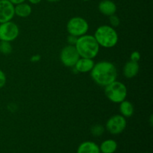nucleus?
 <instances>
[{"label":"nucleus","mask_w":153,"mask_h":153,"mask_svg":"<svg viewBox=\"0 0 153 153\" xmlns=\"http://www.w3.org/2000/svg\"><path fill=\"white\" fill-rule=\"evenodd\" d=\"M90 73L93 81L102 87L107 86L116 81L117 78L116 66L112 62L108 61L95 63Z\"/></svg>","instance_id":"1"},{"label":"nucleus","mask_w":153,"mask_h":153,"mask_svg":"<svg viewBox=\"0 0 153 153\" xmlns=\"http://www.w3.org/2000/svg\"><path fill=\"white\" fill-rule=\"evenodd\" d=\"M75 46L80 55V58L91 59H94L98 55L100 49V45L94 35L87 34L78 37Z\"/></svg>","instance_id":"2"},{"label":"nucleus","mask_w":153,"mask_h":153,"mask_svg":"<svg viewBox=\"0 0 153 153\" xmlns=\"http://www.w3.org/2000/svg\"><path fill=\"white\" fill-rule=\"evenodd\" d=\"M94 37L100 46L107 49L114 47L117 44L119 40L117 31L110 25L99 26L95 31Z\"/></svg>","instance_id":"3"},{"label":"nucleus","mask_w":153,"mask_h":153,"mask_svg":"<svg viewBox=\"0 0 153 153\" xmlns=\"http://www.w3.org/2000/svg\"><path fill=\"white\" fill-rule=\"evenodd\" d=\"M127 94L126 86L119 81H114L105 87V94L111 102L120 103L126 100Z\"/></svg>","instance_id":"4"},{"label":"nucleus","mask_w":153,"mask_h":153,"mask_svg":"<svg viewBox=\"0 0 153 153\" xmlns=\"http://www.w3.org/2000/svg\"><path fill=\"white\" fill-rule=\"evenodd\" d=\"M67 30L69 34L79 37L88 33L89 24L86 19L81 16H73L67 22Z\"/></svg>","instance_id":"5"},{"label":"nucleus","mask_w":153,"mask_h":153,"mask_svg":"<svg viewBox=\"0 0 153 153\" xmlns=\"http://www.w3.org/2000/svg\"><path fill=\"white\" fill-rule=\"evenodd\" d=\"M19 34V26L12 20L0 23V40L12 42Z\"/></svg>","instance_id":"6"},{"label":"nucleus","mask_w":153,"mask_h":153,"mask_svg":"<svg viewBox=\"0 0 153 153\" xmlns=\"http://www.w3.org/2000/svg\"><path fill=\"white\" fill-rule=\"evenodd\" d=\"M80 58L79 52L76 46L72 45H67L64 46L60 53V60L65 67H73L78 60Z\"/></svg>","instance_id":"7"},{"label":"nucleus","mask_w":153,"mask_h":153,"mask_svg":"<svg viewBox=\"0 0 153 153\" xmlns=\"http://www.w3.org/2000/svg\"><path fill=\"white\" fill-rule=\"evenodd\" d=\"M127 121L121 114L111 117L105 124V129L111 134H120L126 129Z\"/></svg>","instance_id":"8"},{"label":"nucleus","mask_w":153,"mask_h":153,"mask_svg":"<svg viewBox=\"0 0 153 153\" xmlns=\"http://www.w3.org/2000/svg\"><path fill=\"white\" fill-rule=\"evenodd\" d=\"M14 16V4L8 0H0V23L12 20Z\"/></svg>","instance_id":"9"},{"label":"nucleus","mask_w":153,"mask_h":153,"mask_svg":"<svg viewBox=\"0 0 153 153\" xmlns=\"http://www.w3.org/2000/svg\"><path fill=\"white\" fill-rule=\"evenodd\" d=\"M94 64H95V62L94 59L80 58L73 67L76 73H87L91 71Z\"/></svg>","instance_id":"10"},{"label":"nucleus","mask_w":153,"mask_h":153,"mask_svg":"<svg viewBox=\"0 0 153 153\" xmlns=\"http://www.w3.org/2000/svg\"><path fill=\"white\" fill-rule=\"evenodd\" d=\"M98 9L102 14L110 16L116 13L117 7V4L111 0H102L99 3Z\"/></svg>","instance_id":"11"},{"label":"nucleus","mask_w":153,"mask_h":153,"mask_svg":"<svg viewBox=\"0 0 153 153\" xmlns=\"http://www.w3.org/2000/svg\"><path fill=\"white\" fill-rule=\"evenodd\" d=\"M139 70H140V65L138 62L128 61L124 65L123 73L126 79H133L138 74Z\"/></svg>","instance_id":"12"},{"label":"nucleus","mask_w":153,"mask_h":153,"mask_svg":"<svg viewBox=\"0 0 153 153\" xmlns=\"http://www.w3.org/2000/svg\"><path fill=\"white\" fill-rule=\"evenodd\" d=\"M76 153H101L100 146L93 141H84L81 143L77 149Z\"/></svg>","instance_id":"13"},{"label":"nucleus","mask_w":153,"mask_h":153,"mask_svg":"<svg viewBox=\"0 0 153 153\" xmlns=\"http://www.w3.org/2000/svg\"><path fill=\"white\" fill-rule=\"evenodd\" d=\"M15 15L21 18H26L31 15L32 7L28 3L22 2L14 5Z\"/></svg>","instance_id":"14"},{"label":"nucleus","mask_w":153,"mask_h":153,"mask_svg":"<svg viewBox=\"0 0 153 153\" xmlns=\"http://www.w3.org/2000/svg\"><path fill=\"white\" fill-rule=\"evenodd\" d=\"M117 143L113 139H107L102 142L100 146L101 153H114L117 149Z\"/></svg>","instance_id":"15"},{"label":"nucleus","mask_w":153,"mask_h":153,"mask_svg":"<svg viewBox=\"0 0 153 153\" xmlns=\"http://www.w3.org/2000/svg\"><path fill=\"white\" fill-rule=\"evenodd\" d=\"M120 112L124 117H131L134 112V107L131 102L123 100L120 103Z\"/></svg>","instance_id":"16"},{"label":"nucleus","mask_w":153,"mask_h":153,"mask_svg":"<svg viewBox=\"0 0 153 153\" xmlns=\"http://www.w3.org/2000/svg\"><path fill=\"white\" fill-rule=\"evenodd\" d=\"M12 50H13V48H12L10 42L0 40V53L4 55H7L11 53Z\"/></svg>","instance_id":"17"},{"label":"nucleus","mask_w":153,"mask_h":153,"mask_svg":"<svg viewBox=\"0 0 153 153\" xmlns=\"http://www.w3.org/2000/svg\"><path fill=\"white\" fill-rule=\"evenodd\" d=\"M105 131V128L101 124H95L91 128V133L94 137H100Z\"/></svg>","instance_id":"18"},{"label":"nucleus","mask_w":153,"mask_h":153,"mask_svg":"<svg viewBox=\"0 0 153 153\" xmlns=\"http://www.w3.org/2000/svg\"><path fill=\"white\" fill-rule=\"evenodd\" d=\"M108 17L109 23H110L111 26H112L113 28H117V27L119 26L120 24V19L116 14H113Z\"/></svg>","instance_id":"19"},{"label":"nucleus","mask_w":153,"mask_h":153,"mask_svg":"<svg viewBox=\"0 0 153 153\" xmlns=\"http://www.w3.org/2000/svg\"><path fill=\"white\" fill-rule=\"evenodd\" d=\"M140 59V53L138 51H134L131 52L130 55V61H134V62H138Z\"/></svg>","instance_id":"20"},{"label":"nucleus","mask_w":153,"mask_h":153,"mask_svg":"<svg viewBox=\"0 0 153 153\" xmlns=\"http://www.w3.org/2000/svg\"><path fill=\"white\" fill-rule=\"evenodd\" d=\"M7 78H6L5 73L0 69V88H2L5 85Z\"/></svg>","instance_id":"21"},{"label":"nucleus","mask_w":153,"mask_h":153,"mask_svg":"<svg viewBox=\"0 0 153 153\" xmlns=\"http://www.w3.org/2000/svg\"><path fill=\"white\" fill-rule=\"evenodd\" d=\"M77 40H78V37H76V36L71 35V34H69V35L67 36V43H68L69 45L75 46L76 43V42H77Z\"/></svg>","instance_id":"22"},{"label":"nucleus","mask_w":153,"mask_h":153,"mask_svg":"<svg viewBox=\"0 0 153 153\" xmlns=\"http://www.w3.org/2000/svg\"><path fill=\"white\" fill-rule=\"evenodd\" d=\"M40 59H41V56L40 55H34L31 57L30 61L33 63H37L40 61Z\"/></svg>","instance_id":"23"},{"label":"nucleus","mask_w":153,"mask_h":153,"mask_svg":"<svg viewBox=\"0 0 153 153\" xmlns=\"http://www.w3.org/2000/svg\"><path fill=\"white\" fill-rule=\"evenodd\" d=\"M8 1H10L14 5H16V4H19V3L24 2V1H25V0H8Z\"/></svg>","instance_id":"24"},{"label":"nucleus","mask_w":153,"mask_h":153,"mask_svg":"<svg viewBox=\"0 0 153 153\" xmlns=\"http://www.w3.org/2000/svg\"><path fill=\"white\" fill-rule=\"evenodd\" d=\"M41 1L42 0H28V2L32 4H37L41 2Z\"/></svg>","instance_id":"25"},{"label":"nucleus","mask_w":153,"mask_h":153,"mask_svg":"<svg viewBox=\"0 0 153 153\" xmlns=\"http://www.w3.org/2000/svg\"><path fill=\"white\" fill-rule=\"evenodd\" d=\"M49 2H58V1H60L61 0H46Z\"/></svg>","instance_id":"26"},{"label":"nucleus","mask_w":153,"mask_h":153,"mask_svg":"<svg viewBox=\"0 0 153 153\" xmlns=\"http://www.w3.org/2000/svg\"><path fill=\"white\" fill-rule=\"evenodd\" d=\"M152 115H151L150 116V117H149V122H150V125L151 126H152V123H153V122H152Z\"/></svg>","instance_id":"27"},{"label":"nucleus","mask_w":153,"mask_h":153,"mask_svg":"<svg viewBox=\"0 0 153 153\" xmlns=\"http://www.w3.org/2000/svg\"><path fill=\"white\" fill-rule=\"evenodd\" d=\"M84 1H90V0H83Z\"/></svg>","instance_id":"28"},{"label":"nucleus","mask_w":153,"mask_h":153,"mask_svg":"<svg viewBox=\"0 0 153 153\" xmlns=\"http://www.w3.org/2000/svg\"><path fill=\"white\" fill-rule=\"evenodd\" d=\"M143 153H149V152H143Z\"/></svg>","instance_id":"29"}]
</instances>
